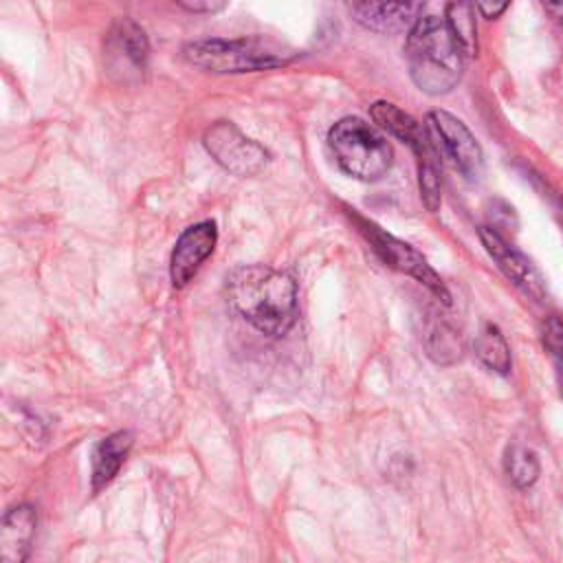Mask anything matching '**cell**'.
Instances as JSON below:
<instances>
[{"label": "cell", "instance_id": "1", "mask_svg": "<svg viewBox=\"0 0 563 563\" xmlns=\"http://www.w3.org/2000/svg\"><path fill=\"white\" fill-rule=\"evenodd\" d=\"M229 303L264 334H286L297 319V286L290 275L266 266L244 264L227 275Z\"/></svg>", "mask_w": 563, "mask_h": 563}, {"label": "cell", "instance_id": "2", "mask_svg": "<svg viewBox=\"0 0 563 563\" xmlns=\"http://www.w3.org/2000/svg\"><path fill=\"white\" fill-rule=\"evenodd\" d=\"M466 57L444 18L424 15L407 33V70L411 81L427 95L451 92L464 75Z\"/></svg>", "mask_w": 563, "mask_h": 563}, {"label": "cell", "instance_id": "3", "mask_svg": "<svg viewBox=\"0 0 563 563\" xmlns=\"http://www.w3.org/2000/svg\"><path fill=\"white\" fill-rule=\"evenodd\" d=\"M328 145L336 165L363 183L383 178L394 163V150L383 130L358 117L339 119L328 132Z\"/></svg>", "mask_w": 563, "mask_h": 563}, {"label": "cell", "instance_id": "4", "mask_svg": "<svg viewBox=\"0 0 563 563\" xmlns=\"http://www.w3.org/2000/svg\"><path fill=\"white\" fill-rule=\"evenodd\" d=\"M369 114L383 132L396 136L413 150L420 198L429 211H435L440 207V156L431 143L427 125H420L409 112L389 101L372 103Z\"/></svg>", "mask_w": 563, "mask_h": 563}, {"label": "cell", "instance_id": "5", "mask_svg": "<svg viewBox=\"0 0 563 563\" xmlns=\"http://www.w3.org/2000/svg\"><path fill=\"white\" fill-rule=\"evenodd\" d=\"M189 64L209 73H255L277 68L286 55L260 37H209L185 44Z\"/></svg>", "mask_w": 563, "mask_h": 563}, {"label": "cell", "instance_id": "6", "mask_svg": "<svg viewBox=\"0 0 563 563\" xmlns=\"http://www.w3.org/2000/svg\"><path fill=\"white\" fill-rule=\"evenodd\" d=\"M427 132L440 156L455 172L466 178H477L484 167V152L473 132L453 114L444 110H431L427 114Z\"/></svg>", "mask_w": 563, "mask_h": 563}, {"label": "cell", "instance_id": "7", "mask_svg": "<svg viewBox=\"0 0 563 563\" xmlns=\"http://www.w3.org/2000/svg\"><path fill=\"white\" fill-rule=\"evenodd\" d=\"M106 68L119 81H136L147 70L150 42L132 18H117L103 42Z\"/></svg>", "mask_w": 563, "mask_h": 563}, {"label": "cell", "instance_id": "8", "mask_svg": "<svg viewBox=\"0 0 563 563\" xmlns=\"http://www.w3.org/2000/svg\"><path fill=\"white\" fill-rule=\"evenodd\" d=\"M356 224L361 229V233L372 242L374 251L380 255V260L385 264H389L391 268L413 277L416 282H420L422 286H427L438 299H442L444 303L451 301V295L446 290V286L442 284L440 275L427 264V260L407 242L385 233L380 227L367 222V220H361L356 218Z\"/></svg>", "mask_w": 563, "mask_h": 563}, {"label": "cell", "instance_id": "9", "mask_svg": "<svg viewBox=\"0 0 563 563\" xmlns=\"http://www.w3.org/2000/svg\"><path fill=\"white\" fill-rule=\"evenodd\" d=\"M207 152L216 163H220L227 172L235 176H253L257 174L266 161L268 154L266 150L246 139L233 123L229 121H218L213 123L202 139Z\"/></svg>", "mask_w": 563, "mask_h": 563}, {"label": "cell", "instance_id": "10", "mask_svg": "<svg viewBox=\"0 0 563 563\" xmlns=\"http://www.w3.org/2000/svg\"><path fill=\"white\" fill-rule=\"evenodd\" d=\"M427 0H345L356 24L380 35L409 33L422 18Z\"/></svg>", "mask_w": 563, "mask_h": 563}, {"label": "cell", "instance_id": "11", "mask_svg": "<svg viewBox=\"0 0 563 563\" xmlns=\"http://www.w3.org/2000/svg\"><path fill=\"white\" fill-rule=\"evenodd\" d=\"M477 233H479V240H482L486 253L497 264V268L517 288H521L532 299L541 301L545 297V282H543L541 273L534 268V264L521 251H517L512 244H508L495 229L479 227Z\"/></svg>", "mask_w": 563, "mask_h": 563}, {"label": "cell", "instance_id": "12", "mask_svg": "<svg viewBox=\"0 0 563 563\" xmlns=\"http://www.w3.org/2000/svg\"><path fill=\"white\" fill-rule=\"evenodd\" d=\"M216 242L218 229L211 220L196 222L178 235L169 257V279L176 288H185L194 279L200 264L213 253Z\"/></svg>", "mask_w": 563, "mask_h": 563}, {"label": "cell", "instance_id": "13", "mask_svg": "<svg viewBox=\"0 0 563 563\" xmlns=\"http://www.w3.org/2000/svg\"><path fill=\"white\" fill-rule=\"evenodd\" d=\"M37 517L29 504L13 506L0 523V559L2 563H24L35 537Z\"/></svg>", "mask_w": 563, "mask_h": 563}, {"label": "cell", "instance_id": "14", "mask_svg": "<svg viewBox=\"0 0 563 563\" xmlns=\"http://www.w3.org/2000/svg\"><path fill=\"white\" fill-rule=\"evenodd\" d=\"M134 435L130 431H117L110 433L108 438H103L92 453V493H99L101 488H106L114 475L119 473V468L123 466L130 449H132Z\"/></svg>", "mask_w": 563, "mask_h": 563}, {"label": "cell", "instance_id": "15", "mask_svg": "<svg viewBox=\"0 0 563 563\" xmlns=\"http://www.w3.org/2000/svg\"><path fill=\"white\" fill-rule=\"evenodd\" d=\"M475 356L490 369L497 374H508L512 358H510V345L506 341V336L501 334V330L493 323H484L482 330L475 336Z\"/></svg>", "mask_w": 563, "mask_h": 563}, {"label": "cell", "instance_id": "16", "mask_svg": "<svg viewBox=\"0 0 563 563\" xmlns=\"http://www.w3.org/2000/svg\"><path fill=\"white\" fill-rule=\"evenodd\" d=\"M446 24L462 44L466 55L477 51V24H475V2L473 0H449L446 2Z\"/></svg>", "mask_w": 563, "mask_h": 563}, {"label": "cell", "instance_id": "17", "mask_svg": "<svg viewBox=\"0 0 563 563\" xmlns=\"http://www.w3.org/2000/svg\"><path fill=\"white\" fill-rule=\"evenodd\" d=\"M504 471L517 488H528L537 482L541 466L532 449L523 444H510L504 453Z\"/></svg>", "mask_w": 563, "mask_h": 563}, {"label": "cell", "instance_id": "18", "mask_svg": "<svg viewBox=\"0 0 563 563\" xmlns=\"http://www.w3.org/2000/svg\"><path fill=\"white\" fill-rule=\"evenodd\" d=\"M427 350L438 363H451L460 358V339L453 328H449L444 321H435L427 332Z\"/></svg>", "mask_w": 563, "mask_h": 563}, {"label": "cell", "instance_id": "19", "mask_svg": "<svg viewBox=\"0 0 563 563\" xmlns=\"http://www.w3.org/2000/svg\"><path fill=\"white\" fill-rule=\"evenodd\" d=\"M543 343L556 361H563V319L550 317L543 323Z\"/></svg>", "mask_w": 563, "mask_h": 563}, {"label": "cell", "instance_id": "20", "mask_svg": "<svg viewBox=\"0 0 563 563\" xmlns=\"http://www.w3.org/2000/svg\"><path fill=\"white\" fill-rule=\"evenodd\" d=\"M185 11L191 13H216L229 4V0H176Z\"/></svg>", "mask_w": 563, "mask_h": 563}, {"label": "cell", "instance_id": "21", "mask_svg": "<svg viewBox=\"0 0 563 563\" xmlns=\"http://www.w3.org/2000/svg\"><path fill=\"white\" fill-rule=\"evenodd\" d=\"M473 2H475L477 11H479L484 18H488V20L499 18V15L508 9V4H510V0H473Z\"/></svg>", "mask_w": 563, "mask_h": 563}, {"label": "cell", "instance_id": "22", "mask_svg": "<svg viewBox=\"0 0 563 563\" xmlns=\"http://www.w3.org/2000/svg\"><path fill=\"white\" fill-rule=\"evenodd\" d=\"M539 2H541V7L545 9V13H548L554 22L563 24V0H539Z\"/></svg>", "mask_w": 563, "mask_h": 563}, {"label": "cell", "instance_id": "23", "mask_svg": "<svg viewBox=\"0 0 563 563\" xmlns=\"http://www.w3.org/2000/svg\"><path fill=\"white\" fill-rule=\"evenodd\" d=\"M556 383H559V391L563 398V361H556Z\"/></svg>", "mask_w": 563, "mask_h": 563}]
</instances>
